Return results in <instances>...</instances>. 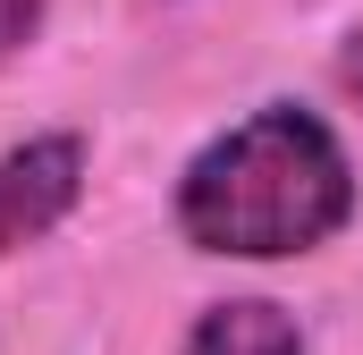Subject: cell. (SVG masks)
<instances>
[{
    "mask_svg": "<svg viewBox=\"0 0 363 355\" xmlns=\"http://www.w3.org/2000/svg\"><path fill=\"white\" fill-rule=\"evenodd\" d=\"M43 17H51V0H0V68L34 51V34H43Z\"/></svg>",
    "mask_w": 363,
    "mask_h": 355,
    "instance_id": "4",
    "label": "cell"
},
{
    "mask_svg": "<svg viewBox=\"0 0 363 355\" xmlns=\"http://www.w3.org/2000/svg\"><path fill=\"white\" fill-rule=\"evenodd\" d=\"M355 220V161L304 102H262L178 170V237L220 263L321 254Z\"/></svg>",
    "mask_w": 363,
    "mask_h": 355,
    "instance_id": "1",
    "label": "cell"
},
{
    "mask_svg": "<svg viewBox=\"0 0 363 355\" xmlns=\"http://www.w3.org/2000/svg\"><path fill=\"white\" fill-rule=\"evenodd\" d=\"M85 195V136L51 127V136H26L0 153V263L34 237H51Z\"/></svg>",
    "mask_w": 363,
    "mask_h": 355,
    "instance_id": "2",
    "label": "cell"
},
{
    "mask_svg": "<svg viewBox=\"0 0 363 355\" xmlns=\"http://www.w3.org/2000/svg\"><path fill=\"white\" fill-rule=\"evenodd\" d=\"M178 355H304V322L271 296H228V305L194 313Z\"/></svg>",
    "mask_w": 363,
    "mask_h": 355,
    "instance_id": "3",
    "label": "cell"
},
{
    "mask_svg": "<svg viewBox=\"0 0 363 355\" xmlns=\"http://www.w3.org/2000/svg\"><path fill=\"white\" fill-rule=\"evenodd\" d=\"M338 85H347V93L363 102V26L347 34V51H338Z\"/></svg>",
    "mask_w": 363,
    "mask_h": 355,
    "instance_id": "5",
    "label": "cell"
}]
</instances>
